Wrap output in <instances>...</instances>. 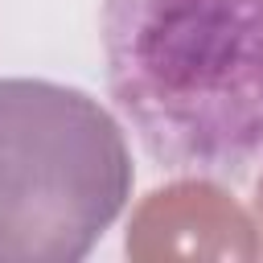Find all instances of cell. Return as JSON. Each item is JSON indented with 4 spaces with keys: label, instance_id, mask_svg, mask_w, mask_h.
<instances>
[{
    "label": "cell",
    "instance_id": "1",
    "mask_svg": "<svg viewBox=\"0 0 263 263\" xmlns=\"http://www.w3.org/2000/svg\"><path fill=\"white\" fill-rule=\"evenodd\" d=\"M103 45L156 160L242 177L263 156V0H103Z\"/></svg>",
    "mask_w": 263,
    "mask_h": 263
},
{
    "label": "cell",
    "instance_id": "4",
    "mask_svg": "<svg viewBox=\"0 0 263 263\" xmlns=\"http://www.w3.org/2000/svg\"><path fill=\"white\" fill-rule=\"evenodd\" d=\"M255 214H259V230H263V181L255 189ZM259 251H263V238H259Z\"/></svg>",
    "mask_w": 263,
    "mask_h": 263
},
{
    "label": "cell",
    "instance_id": "3",
    "mask_svg": "<svg viewBox=\"0 0 263 263\" xmlns=\"http://www.w3.org/2000/svg\"><path fill=\"white\" fill-rule=\"evenodd\" d=\"M127 255L156 259H255L259 238L242 205L214 181H173L140 201L127 226Z\"/></svg>",
    "mask_w": 263,
    "mask_h": 263
},
{
    "label": "cell",
    "instance_id": "2",
    "mask_svg": "<svg viewBox=\"0 0 263 263\" xmlns=\"http://www.w3.org/2000/svg\"><path fill=\"white\" fill-rule=\"evenodd\" d=\"M132 156L103 103L0 78V263H74L119 218Z\"/></svg>",
    "mask_w": 263,
    "mask_h": 263
}]
</instances>
